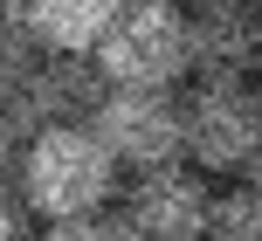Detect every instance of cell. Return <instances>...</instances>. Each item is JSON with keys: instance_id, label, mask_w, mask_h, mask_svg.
<instances>
[{"instance_id": "1", "label": "cell", "mask_w": 262, "mask_h": 241, "mask_svg": "<svg viewBox=\"0 0 262 241\" xmlns=\"http://www.w3.org/2000/svg\"><path fill=\"white\" fill-rule=\"evenodd\" d=\"M118 193V159L97 145L90 124H55L35 131L21 152V200L41 221H76V214H104Z\"/></svg>"}, {"instance_id": "2", "label": "cell", "mask_w": 262, "mask_h": 241, "mask_svg": "<svg viewBox=\"0 0 262 241\" xmlns=\"http://www.w3.org/2000/svg\"><path fill=\"white\" fill-rule=\"evenodd\" d=\"M90 62L104 76V90H159V97H172V83L193 76L186 7H172V0H124V14L111 21V35L97 41Z\"/></svg>"}, {"instance_id": "3", "label": "cell", "mask_w": 262, "mask_h": 241, "mask_svg": "<svg viewBox=\"0 0 262 241\" xmlns=\"http://www.w3.org/2000/svg\"><path fill=\"white\" fill-rule=\"evenodd\" d=\"M90 131H97V145H104L118 165H131V173L186 165V110H180V97H159V90H104Z\"/></svg>"}, {"instance_id": "4", "label": "cell", "mask_w": 262, "mask_h": 241, "mask_svg": "<svg viewBox=\"0 0 262 241\" xmlns=\"http://www.w3.org/2000/svg\"><path fill=\"white\" fill-rule=\"evenodd\" d=\"M186 159L193 173H249L262 145V90L255 83H193L186 97Z\"/></svg>"}, {"instance_id": "5", "label": "cell", "mask_w": 262, "mask_h": 241, "mask_svg": "<svg viewBox=\"0 0 262 241\" xmlns=\"http://www.w3.org/2000/svg\"><path fill=\"white\" fill-rule=\"evenodd\" d=\"M124 193V228L138 241H207L214 186L193 165H166V173H138Z\"/></svg>"}, {"instance_id": "6", "label": "cell", "mask_w": 262, "mask_h": 241, "mask_svg": "<svg viewBox=\"0 0 262 241\" xmlns=\"http://www.w3.org/2000/svg\"><path fill=\"white\" fill-rule=\"evenodd\" d=\"M186 49L200 83H255L262 69V14L249 0H207L186 14Z\"/></svg>"}, {"instance_id": "7", "label": "cell", "mask_w": 262, "mask_h": 241, "mask_svg": "<svg viewBox=\"0 0 262 241\" xmlns=\"http://www.w3.org/2000/svg\"><path fill=\"white\" fill-rule=\"evenodd\" d=\"M97 104H104V83H97L90 55H41V62H28V117H35V131L90 124Z\"/></svg>"}, {"instance_id": "8", "label": "cell", "mask_w": 262, "mask_h": 241, "mask_svg": "<svg viewBox=\"0 0 262 241\" xmlns=\"http://www.w3.org/2000/svg\"><path fill=\"white\" fill-rule=\"evenodd\" d=\"M124 0H21V28L41 55H97Z\"/></svg>"}, {"instance_id": "9", "label": "cell", "mask_w": 262, "mask_h": 241, "mask_svg": "<svg viewBox=\"0 0 262 241\" xmlns=\"http://www.w3.org/2000/svg\"><path fill=\"white\" fill-rule=\"evenodd\" d=\"M207 241H262V193H255V186H228V193H214Z\"/></svg>"}, {"instance_id": "10", "label": "cell", "mask_w": 262, "mask_h": 241, "mask_svg": "<svg viewBox=\"0 0 262 241\" xmlns=\"http://www.w3.org/2000/svg\"><path fill=\"white\" fill-rule=\"evenodd\" d=\"M41 241H138V234L124 228V214H111V207H104V214H76V221H55V228L41 234Z\"/></svg>"}, {"instance_id": "11", "label": "cell", "mask_w": 262, "mask_h": 241, "mask_svg": "<svg viewBox=\"0 0 262 241\" xmlns=\"http://www.w3.org/2000/svg\"><path fill=\"white\" fill-rule=\"evenodd\" d=\"M0 241H21V200L0 186Z\"/></svg>"}, {"instance_id": "12", "label": "cell", "mask_w": 262, "mask_h": 241, "mask_svg": "<svg viewBox=\"0 0 262 241\" xmlns=\"http://www.w3.org/2000/svg\"><path fill=\"white\" fill-rule=\"evenodd\" d=\"M249 186L262 193V145H255V159H249Z\"/></svg>"}, {"instance_id": "13", "label": "cell", "mask_w": 262, "mask_h": 241, "mask_svg": "<svg viewBox=\"0 0 262 241\" xmlns=\"http://www.w3.org/2000/svg\"><path fill=\"white\" fill-rule=\"evenodd\" d=\"M172 7H180V0H172ZM186 7H207V0H186Z\"/></svg>"}, {"instance_id": "14", "label": "cell", "mask_w": 262, "mask_h": 241, "mask_svg": "<svg viewBox=\"0 0 262 241\" xmlns=\"http://www.w3.org/2000/svg\"><path fill=\"white\" fill-rule=\"evenodd\" d=\"M255 90H262V69H255Z\"/></svg>"}, {"instance_id": "15", "label": "cell", "mask_w": 262, "mask_h": 241, "mask_svg": "<svg viewBox=\"0 0 262 241\" xmlns=\"http://www.w3.org/2000/svg\"><path fill=\"white\" fill-rule=\"evenodd\" d=\"M249 7H255V14H262V0H249Z\"/></svg>"}]
</instances>
